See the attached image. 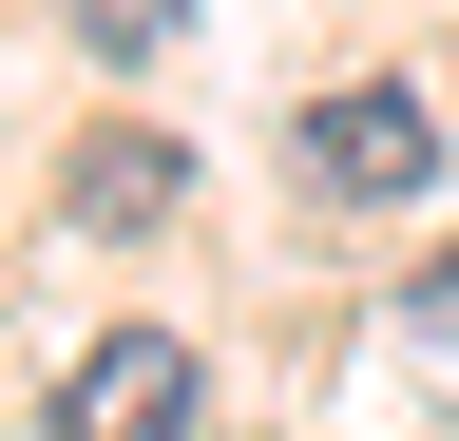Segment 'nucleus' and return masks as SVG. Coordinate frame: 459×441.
I'll use <instances>...</instances> for the list:
<instances>
[{"mask_svg": "<svg viewBox=\"0 0 459 441\" xmlns=\"http://www.w3.org/2000/svg\"><path fill=\"white\" fill-rule=\"evenodd\" d=\"M307 173L344 211H402V192L440 173V116H421V96H307Z\"/></svg>", "mask_w": 459, "mask_h": 441, "instance_id": "nucleus-1", "label": "nucleus"}, {"mask_svg": "<svg viewBox=\"0 0 459 441\" xmlns=\"http://www.w3.org/2000/svg\"><path fill=\"white\" fill-rule=\"evenodd\" d=\"M172 20H192V0H77V39H96V58H172Z\"/></svg>", "mask_w": 459, "mask_h": 441, "instance_id": "nucleus-4", "label": "nucleus"}, {"mask_svg": "<svg viewBox=\"0 0 459 441\" xmlns=\"http://www.w3.org/2000/svg\"><path fill=\"white\" fill-rule=\"evenodd\" d=\"M57 441H192V346H172V326H115V346L57 384Z\"/></svg>", "mask_w": 459, "mask_h": 441, "instance_id": "nucleus-2", "label": "nucleus"}, {"mask_svg": "<svg viewBox=\"0 0 459 441\" xmlns=\"http://www.w3.org/2000/svg\"><path fill=\"white\" fill-rule=\"evenodd\" d=\"M57 211H77V231H172V211H192V154L172 135H77V173H57Z\"/></svg>", "mask_w": 459, "mask_h": 441, "instance_id": "nucleus-3", "label": "nucleus"}]
</instances>
